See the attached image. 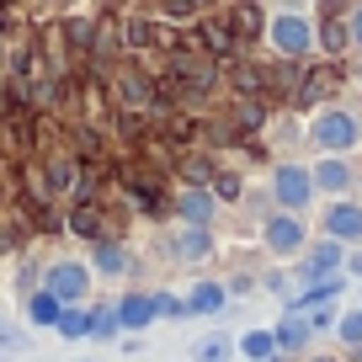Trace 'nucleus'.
<instances>
[{
	"label": "nucleus",
	"instance_id": "f3484780",
	"mask_svg": "<svg viewBox=\"0 0 362 362\" xmlns=\"http://www.w3.org/2000/svg\"><path fill=\"white\" fill-rule=\"evenodd\" d=\"M240 351H245L250 362H272L277 341H272V330H245V336H240Z\"/></svg>",
	"mask_w": 362,
	"mask_h": 362
},
{
	"label": "nucleus",
	"instance_id": "f257e3e1",
	"mask_svg": "<svg viewBox=\"0 0 362 362\" xmlns=\"http://www.w3.org/2000/svg\"><path fill=\"white\" fill-rule=\"evenodd\" d=\"M309 134H315V144L325 149V155H346V149L362 144V123L346 112V107H325V112L309 123Z\"/></svg>",
	"mask_w": 362,
	"mask_h": 362
},
{
	"label": "nucleus",
	"instance_id": "39448f33",
	"mask_svg": "<svg viewBox=\"0 0 362 362\" xmlns=\"http://www.w3.org/2000/svg\"><path fill=\"white\" fill-rule=\"evenodd\" d=\"M261 235H267V245L277 250V256H293V250L304 245V218H293V214H272Z\"/></svg>",
	"mask_w": 362,
	"mask_h": 362
},
{
	"label": "nucleus",
	"instance_id": "1a4fd4ad",
	"mask_svg": "<svg viewBox=\"0 0 362 362\" xmlns=\"http://www.w3.org/2000/svg\"><path fill=\"white\" fill-rule=\"evenodd\" d=\"M176 214L187 218V224H197V229H208V218H214V192H181V203H176Z\"/></svg>",
	"mask_w": 362,
	"mask_h": 362
},
{
	"label": "nucleus",
	"instance_id": "9d476101",
	"mask_svg": "<svg viewBox=\"0 0 362 362\" xmlns=\"http://www.w3.org/2000/svg\"><path fill=\"white\" fill-rule=\"evenodd\" d=\"M224 283H197L192 293H187V315H218L224 309Z\"/></svg>",
	"mask_w": 362,
	"mask_h": 362
},
{
	"label": "nucleus",
	"instance_id": "f8f14e48",
	"mask_svg": "<svg viewBox=\"0 0 362 362\" xmlns=\"http://www.w3.org/2000/svg\"><path fill=\"white\" fill-rule=\"evenodd\" d=\"M59 315H64V304H59L48 288H37V293L27 298V320H33V325H59Z\"/></svg>",
	"mask_w": 362,
	"mask_h": 362
},
{
	"label": "nucleus",
	"instance_id": "ddd939ff",
	"mask_svg": "<svg viewBox=\"0 0 362 362\" xmlns=\"http://www.w3.org/2000/svg\"><path fill=\"white\" fill-rule=\"evenodd\" d=\"M170 250H176L181 261H197V256H208V229H197V224H187L176 240H170Z\"/></svg>",
	"mask_w": 362,
	"mask_h": 362
},
{
	"label": "nucleus",
	"instance_id": "f03ea898",
	"mask_svg": "<svg viewBox=\"0 0 362 362\" xmlns=\"http://www.w3.org/2000/svg\"><path fill=\"white\" fill-rule=\"evenodd\" d=\"M43 288L59 298V304H86V293H90V267H86V261H54V267L43 272Z\"/></svg>",
	"mask_w": 362,
	"mask_h": 362
},
{
	"label": "nucleus",
	"instance_id": "2eb2a0df",
	"mask_svg": "<svg viewBox=\"0 0 362 362\" xmlns=\"http://www.w3.org/2000/svg\"><path fill=\"white\" fill-rule=\"evenodd\" d=\"M90 267L102 272V277H123V272H128V250H123V245H96Z\"/></svg>",
	"mask_w": 362,
	"mask_h": 362
},
{
	"label": "nucleus",
	"instance_id": "20e7f679",
	"mask_svg": "<svg viewBox=\"0 0 362 362\" xmlns=\"http://www.w3.org/2000/svg\"><path fill=\"white\" fill-rule=\"evenodd\" d=\"M272 192H277V203H283L288 214H304L309 197H315V181H309L304 165H277V176H272Z\"/></svg>",
	"mask_w": 362,
	"mask_h": 362
},
{
	"label": "nucleus",
	"instance_id": "9b49d317",
	"mask_svg": "<svg viewBox=\"0 0 362 362\" xmlns=\"http://www.w3.org/2000/svg\"><path fill=\"white\" fill-rule=\"evenodd\" d=\"M336 267H341V240H325V245H315V250H309L304 277H315V283H320V277H330Z\"/></svg>",
	"mask_w": 362,
	"mask_h": 362
},
{
	"label": "nucleus",
	"instance_id": "6e6552de",
	"mask_svg": "<svg viewBox=\"0 0 362 362\" xmlns=\"http://www.w3.org/2000/svg\"><path fill=\"white\" fill-rule=\"evenodd\" d=\"M309 181H315L320 192H346V181H351V170H346V160L341 155H325L315 170H309Z\"/></svg>",
	"mask_w": 362,
	"mask_h": 362
},
{
	"label": "nucleus",
	"instance_id": "423d86ee",
	"mask_svg": "<svg viewBox=\"0 0 362 362\" xmlns=\"http://www.w3.org/2000/svg\"><path fill=\"white\" fill-rule=\"evenodd\" d=\"M112 309H117V330H144L155 320V293H128Z\"/></svg>",
	"mask_w": 362,
	"mask_h": 362
},
{
	"label": "nucleus",
	"instance_id": "412c9836",
	"mask_svg": "<svg viewBox=\"0 0 362 362\" xmlns=\"http://www.w3.org/2000/svg\"><path fill=\"white\" fill-rule=\"evenodd\" d=\"M155 315H187V304H181V298H170V293H155Z\"/></svg>",
	"mask_w": 362,
	"mask_h": 362
},
{
	"label": "nucleus",
	"instance_id": "aec40b11",
	"mask_svg": "<svg viewBox=\"0 0 362 362\" xmlns=\"http://www.w3.org/2000/svg\"><path fill=\"white\" fill-rule=\"evenodd\" d=\"M229 357V341L224 336H208L203 346H197V362H224Z\"/></svg>",
	"mask_w": 362,
	"mask_h": 362
},
{
	"label": "nucleus",
	"instance_id": "4468645a",
	"mask_svg": "<svg viewBox=\"0 0 362 362\" xmlns=\"http://www.w3.org/2000/svg\"><path fill=\"white\" fill-rule=\"evenodd\" d=\"M272 341H277V346H283V351H298V346H304V341H309V320H304V315H288L283 325L272 330Z\"/></svg>",
	"mask_w": 362,
	"mask_h": 362
},
{
	"label": "nucleus",
	"instance_id": "6ab92c4d",
	"mask_svg": "<svg viewBox=\"0 0 362 362\" xmlns=\"http://www.w3.org/2000/svg\"><path fill=\"white\" fill-rule=\"evenodd\" d=\"M336 330H341V341H351V346H357V341H362V309L341 315V320H336Z\"/></svg>",
	"mask_w": 362,
	"mask_h": 362
},
{
	"label": "nucleus",
	"instance_id": "7ed1b4c3",
	"mask_svg": "<svg viewBox=\"0 0 362 362\" xmlns=\"http://www.w3.org/2000/svg\"><path fill=\"white\" fill-rule=\"evenodd\" d=\"M272 48H277V54H288V59L309 54V48H315V27H309V16L283 11L277 22H272Z\"/></svg>",
	"mask_w": 362,
	"mask_h": 362
},
{
	"label": "nucleus",
	"instance_id": "a211bd4d",
	"mask_svg": "<svg viewBox=\"0 0 362 362\" xmlns=\"http://www.w3.org/2000/svg\"><path fill=\"white\" fill-rule=\"evenodd\" d=\"M86 336L112 341V336H117V309H90V330H86Z\"/></svg>",
	"mask_w": 362,
	"mask_h": 362
},
{
	"label": "nucleus",
	"instance_id": "0eeeda50",
	"mask_svg": "<svg viewBox=\"0 0 362 362\" xmlns=\"http://www.w3.org/2000/svg\"><path fill=\"white\" fill-rule=\"evenodd\" d=\"M325 235L330 240H351V245H357V240H362V208L357 203H336L325 214Z\"/></svg>",
	"mask_w": 362,
	"mask_h": 362
},
{
	"label": "nucleus",
	"instance_id": "4be33fe9",
	"mask_svg": "<svg viewBox=\"0 0 362 362\" xmlns=\"http://www.w3.org/2000/svg\"><path fill=\"white\" fill-rule=\"evenodd\" d=\"M351 43L362 48V6H357V11H351Z\"/></svg>",
	"mask_w": 362,
	"mask_h": 362
},
{
	"label": "nucleus",
	"instance_id": "dca6fc26",
	"mask_svg": "<svg viewBox=\"0 0 362 362\" xmlns=\"http://www.w3.org/2000/svg\"><path fill=\"white\" fill-rule=\"evenodd\" d=\"M59 336H64V341H80V336H86V330H90V309H80V304H64V315H59Z\"/></svg>",
	"mask_w": 362,
	"mask_h": 362
}]
</instances>
